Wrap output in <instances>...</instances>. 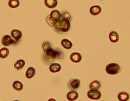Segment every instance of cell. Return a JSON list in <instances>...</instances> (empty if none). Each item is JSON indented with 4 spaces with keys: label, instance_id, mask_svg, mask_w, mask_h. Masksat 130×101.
Wrapping results in <instances>:
<instances>
[{
    "label": "cell",
    "instance_id": "cell-9",
    "mask_svg": "<svg viewBox=\"0 0 130 101\" xmlns=\"http://www.w3.org/2000/svg\"><path fill=\"white\" fill-rule=\"evenodd\" d=\"M70 58L72 62L78 63L81 61L82 59V56L81 54L78 52H73L70 55Z\"/></svg>",
    "mask_w": 130,
    "mask_h": 101
},
{
    "label": "cell",
    "instance_id": "cell-21",
    "mask_svg": "<svg viewBox=\"0 0 130 101\" xmlns=\"http://www.w3.org/2000/svg\"><path fill=\"white\" fill-rule=\"evenodd\" d=\"M46 21L48 25L51 27H53L54 25L56 24L57 20L54 19L52 17H51L50 15H48L47 16L46 18Z\"/></svg>",
    "mask_w": 130,
    "mask_h": 101
},
{
    "label": "cell",
    "instance_id": "cell-11",
    "mask_svg": "<svg viewBox=\"0 0 130 101\" xmlns=\"http://www.w3.org/2000/svg\"><path fill=\"white\" fill-rule=\"evenodd\" d=\"M78 92L74 90H71L67 94V97L69 100H74L78 97Z\"/></svg>",
    "mask_w": 130,
    "mask_h": 101
},
{
    "label": "cell",
    "instance_id": "cell-6",
    "mask_svg": "<svg viewBox=\"0 0 130 101\" xmlns=\"http://www.w3.org/2000/svg\"><path fill=\"white\" fill-rule=\"evenodd\" d=\"M87 97L92 99H99L101 97V93L98 90L90 89L87 92Z\"/></svg>",
    "mask_w": 130,
    "mask_h": 101
},
{
    "label": "cell",
    "instance_id": "cell-24",
    "mask_svg": "<svg viewBox=\"0 0 130 101\" xmlns=\"http://www.w3.org/2000/svg\"><path fill=\"white\" fill-rule=\"evenodd\" d=\"M13 88L17 91H21L23 87V84L19 81H15L13 83Z\"/></svg>",
    "mask_w": 130,
    "mask_h": 101
},
{
    "label": "cell",
    "instance_id": "cell-16",
    "mask_svg": "<svg viewBox=\"0 0 130 101\" xmlns=\"http://www.w3.org/2000/svg\"><path fill=\"white\" fill-rule=\"evenodd\" d=\"M61 46L66 49H70L73 46L72 43L67 39H63L61 41Z\"/></svg>",
    "mask_w": 130,
    "mask_h": 101
},
{
    "label": "cell",
    "instance_id": "cell-15",
    "mask_svg": "<svg viewBox=\"0 0 130 101\" xmlns=\"http://www.w3.org/2000/svg\"><path fill=\"white\" fill-rule=\"evenodd\" d=\"M117 97L119 100L126 101L129 98V95L126 92L121 91L118 94Z\"/></svg>",
    "mask_w": 130,
    "mask_h": 101
},
{
    "label": "cell",
    "instance_id": "cell-25",
    "mask_svg": "<svg viewBox=\"0 0 130 101\" xmlns=\"http://www.w3.org/2000/svg\"><path fill=\"white\" fill-rule=\"evenodd\" d=\"M20 5L19 0H9L8 2V5L10 8H16Z\"/></svg>",
    "mask_w": 130,
    "mask_h": 101
},
{
    "label": "cell",
    "instance_id": "cell-19",
    "mask_svg": "<svg viewBox=\"0 0 130 101\" xmlns=\"http://www.w3.org/2000/svg\"><path fill=\"white\" fill-rule=\"evenodd\" d=\"M36 73L35 69L32 67H29L27 69L26 73L25 76L28 79H30L32 78Z\"/></svg>",
    "mask_w": 130,
    "mask_h": 101
},
{
    "label": "cell",
    "instance_id": "cell-13",
    "mask_svg": "<svg viewBox=\"0 0 130 101\" xmlns=\"http://www.w3.org/2000/svg\"><path fill=\"white\" fill-rule=\"evenodd\" d=\"M101 83L98 80H94L90 83L89 88L92 90H99L101 87Z\"/></svg>",
    "mask_w": 130,
    "mask_h": 101
},
{
    "label": "cell",
    "instance_id": "cell-2",
    "mask_svg": "<svg viewBox=\"0 0 130 101\" xmlns=\"http://www.w3.org/2000/svg\"><path fill=\"white\" fill-rule=\"evenodd\" d=\"M53 29L57 33L61 34L69 31L71 28V21L60 18L54 25Z\"/></svg>",
    "mask_w": 130,
    "mask_h": 101
},
{
    "label": "cell",
    "instance_id": "cell-12",
    "mask_svg": "<svg viewBox=\"0 0 130 101\" xmlns=\"http://www.w3.org/2000/svg\"><path fill=\"white\" fill-rule=\"evenodd\" d=\"M109 38L110 41L112 43H116L119 40V36L116 31H112L109 33Z\"/></svg>",
    "mask_w": 130,
    "mask_h": 101
},
{
    "label": "cell",
    "instance_id": "cell-14",
    "mask_svg": "<svg viewBox=\"0 0 130 101\" xmlns=\"http://www.w3.org/2000/svg\"><path fill=\"white\" fill-rule=\"evenodd\" d=\"M61 65L57 63H52L49 66V70L52 73H57L60 71Z\"/></svg>",
    "mask_w": 130,
    "mask_h": 101
},
{
    "label": "cell",
    "instance_id": "cell-1",
    "mask_svg": "<svg viewBox=\"0 0 130 101\" xmlns=\"http://www.w3.org/2000/svg\"><path fill=\"white\" fill-rule=\"evenodd\" d=\"M65 54L62 50L59 47L53 48L48 52L44 53L42 59L44 63L47 65L51 64L55 60H62L64 59Z\"/></svg>",
    "mask_w": 130,
    "mask_h": 101
},
{
    "label": "cell",
    "instance_id": "cell-23",
    "mask_svg": "<svg viewBox=\"0 0 130 101\" xmlns=\"http://www.w3.org/2000/svg\"><path fill=\"white\" fill-rule=\"evenodd\" d=\"M61 14V18L62 19H64L69 20L70 21H72V18L71 17V15L69 14V13L67 11H62L60 12Z\"/></svg>",
    "mask_w": 130,
    "mask_h": 101
},
{
    "label": "cell",
    "instance_id": "cell-8",
    "mask_svg": "<svg viewBox=\"0 0 130 101\" xmlns=\"http://www.w3.org/2000/svg\"><path fill=\"white\" fill-rule=\"evenodd\" d=\"M42 47L44 53L49 52L53 48L52 43L48 40H45L43 42Z\"/></svg>",
    "mask_w": 130,
    "mask_h": 101
},
{
    "label": "cell",
    "instance_id": "cell-20",
    "mask_svg": "<svg viewBox=\"0 0 130 101\" xmlns=\"http://www.w3.org/2000/svg\"><path fill=\"white\" fill-rule=\"evenodd\" d=\"M50 16L56 20H59L61 18L60 12L57 10H52L50 14Z\"/></svg>",
    "mask_w": 130,
    "mask_h": 101
},
{
    "label": "cell",
    "instance_id": "cell-7",
    "mask_svg": "<svg viewBox=\"0 0 130 101\" xmlns=\"http://www.w3.org/2000/svg\"><path fill=\"white\" fill-rule=\"evenodd\" d=\"M14 40L9 35H5L2 39V44L5 46H8L13 45Z\"/></svg>",
    "mask_w": 130,
    "mask_h": 101
},
{
    "label": "cell",
    "instance_id": "cell-22",
    "mask_svg": "<svg viewBox=\"0 0 130 101\" xmlns=\"http://www.w3.org/2000/svg\"><path fill=\"white\" fill-rule=\"evenodd\" d=\"M9 54V50L6 47L2 48L0 49V57L2 58H5Z\"/></svg>",
    "mask_w": 130,
    "mask_h": 101
},
{
    "label": "cell",
    "instance_id": "cell-4",
    "mask_svg": "<svg viewBox=\"0 0 130 101\" xmlns=\"http://www.w3.org/2000/svg\"><path fill=\"white\" fill-rule=\"evenodd\" d=\"M11 35L14 40L13 44V46H16L18 45L21 41L22 32L20 30L17 29H13L11 32Z\"/></svg>",
    "mask_w": 130,
    "mask_h": 101
},
{
    "label": "cell",
    "instance_id": "cell-5",
    "mask_svg": "<svg viewBox=\"0 0 130 101\" xmlns=\"http://www.w3.org/2000/svg\"><path fill=\"white\" fill-rule=\"evenodd\" d=\"M81 84L80 80L77 78L71 79L68 83V87L70 90H76L79 89Z\"/></svg>",
    "mask_w": 130,
    "mask_h": 101
},
{
    "label": "cell",
    "instance_id": "cell-26",
    "mask_svg": "<svg viewBox=\"0 0 130 101\" xmlns=\"http://www.w3.org/2000/svg\"><path fill=\"white\" fill-rule=\"evenodd\" d=\"M101 1H103V0H101Z\"/></svg>",
    "mask_w": 130,
    "mask_h": 101
},
{
    "label": "cell",
    "instance_id": "cell-10",
    "mask_svg": "<svg viewBox=\"0 0 130 101\" xmlns=\"http://www.w3.org/2000/svg\"><path fill=\"white\" fill-rule=\"evenodd\" d=\"M102 11V8L100 6L98 5H95V6H93L90 7L89 12L90 13L94 16L98 15L101 13Z\"/></svg>",
    "mask_w": 130,
    "mask_h": 101
},
{
    "label": "cell",
    "instance_id": "cell-3",
    "mask_svg": "<svg viewBox=\"0 0 130 101\" xmlns=\"http://www.w3.org/2000/svg\"><path fill=\"white\" fill-rule=\"evenodd\" d=\"M121 71L120 65L116 63H111L108 64L106 67L107 73L110 75H116L118 74Z\"/></svg>",
    "mask_w": 130,
    "mask_h": 101
},
{
    "label": "cell",
    "instance_id": "cell-18",
    "mask_svg": "<svg viewBox=\"0 0 130 101\" xmlns=\"http://www.w3.org/2000/svg\"><path fill=\"white\" fill-rule=\"evenodd\" d=\"M25 65V61L23 59H19L17 60L14 63V68L17 70H21Z\"/></svg>",
    "mask_w": 130,
    "mask_h": 101
},
{
    "label": "cell",
    "instance_id": "cell-17",
    "mask_svg": "<svg viewBox=\"0 0 130 101\" xmlns=\"http://www.w3.org/2000/svg\"><path fill=\"white\" fill-rule=\"evenodd\" d=\"M44 3L46 6L50 9L54 8L57 5V0H44Z\"/></svg>",
    "mask_w": 130,
    "mask_h": 101
}]
</instances>
